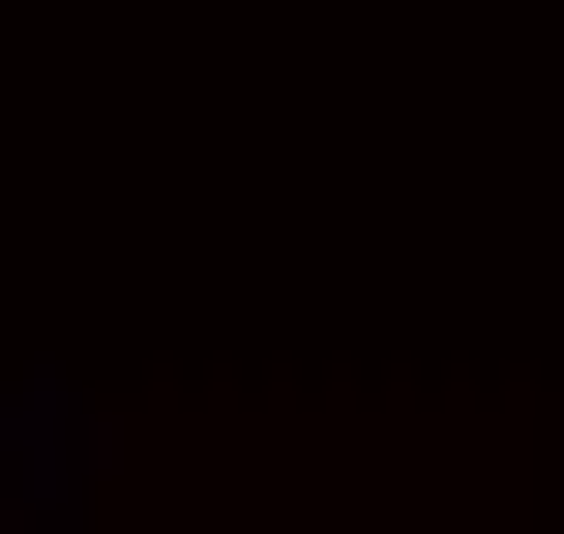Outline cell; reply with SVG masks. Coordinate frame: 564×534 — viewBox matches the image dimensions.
I'll list each match as a JSON object with an SVG mask.
<instances>
[{"label":"cell","instance_id":"obj_1","mask_svg":"<svg viewBox=\"0 0 564 534\" xmlns=\"http://www.w3.org/2000/svg\"><path fill=\"white\" fill-rule=\"evenodd\" d=\"M0 534H89V386H0Z\"/></svg>","mask_w":564,"mask_h":534}]
</instances>
